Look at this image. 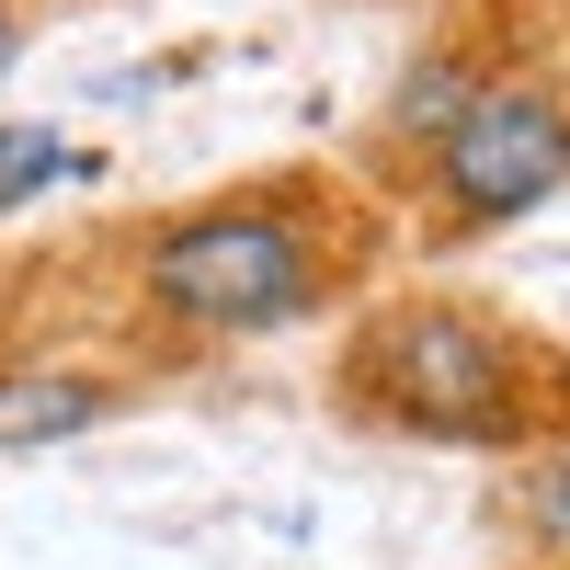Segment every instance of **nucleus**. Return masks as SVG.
I'll list each match as a JSON object with an SVG mask.
<instances>
[{
	"mask_svg": "<svg viewBox=\"0 0 570 570\" xmlns=\"http://www.w3.org/2000/svg\"><path fill=\"white\" fill-rule=\"evenodd\" d=\"M400 217L354 160H274L183 206L115 217L91 240V308L137 365H206L354 320L376 285H400Z\"/></svg>",
	"mask_w": 570,
	"mask_h": 570,
	"instance_id": "obj_1",
	"label": "nucleus"
},
{
	"mask_svg": "<svg viewBox=\"0 0 570 570\" xmlns=\"http://www.w3.org/2000/svg\"><path fill=\"white\" fill-rule=\"evenodd\" d=\"M331 411L422 456H548L570 445V343L480 285H376L331 331Z\"/></svg>",
	"mask_w": 570,
	"mask_h": 570,
	"instance_id": "obj_2",
	"label": "nucleus"
},
{
	"mask_svg": "<svg viewBox=\"0 0 570 570\" xmlns=\"http://www.w3.org/2000/svg\"><path fill=\"white\" fill-rule=\"evenodd\" d=\"M411 252H480L570 195V23H537L513 69L468 104L400 183H376Z\"/></svg>",
	"mask_w": 570,
	"mask_h": 570,
	"instance_id": "obj_3",
	"label": "nucleus"
},
{
	"mask_svg": "<svg viewBox=\"0 0 570 570\" xmlns=\"http://www.w3.org/2000/svg\"><path fill=\"white\" fill-rule=\"evenodd\" d=\"M137 411V365H91V354H0V456L104 434Z\"/></svg>",
	"mask_w": 570,
	"mask_h": 570,
	"instance_id": "obj_4",
	"label": "nucleus"
},
{
	"mask_svg": "<svg viewBox=\"0 0 570 570\" xmlns=\"http://www.w3.org/2000/svg\"><path fill=\"white\" fill-rule=\"evenodd\" d=\"M491 537L513 570H570V445L491 468Z\"/></svg>",
	"mask_w": 570,
	"mask_h": 570,
	"instance_id": "obj_5",
	"label": "nucleus"
},
{
	"mask_svg": "<svg viewBox=\"0 0 570 570\" xmlns=\"http://www.w3.org/2000/svg\"><path fill=\"white\" fill-rule=\"evenodd\" d=\"M91 149L69 126H46V115H0V217H23L35 195H58V183H80Z\"/></svg>",
	"mask_w": 570,
	"mask_h": 570,
	"instance_id": "obj_6",
	"label": "nucleus"
},
{
	"mask_svg": "<svg viewBox=\"0 0 570 570\" xmlns=\"http://www.w3.org/2000/svg\"><path fill=\"white\" fill-rule=\"evenodd\" d=\"M35 23H46V0H0V80H12V58L35 46Z\"/></svg>",
	"mask_w": 570,
	"mask_h": 570,
	"instance_id": "obj_7",
	"label": "nucleus"
},
{
	"mask_svg": "<svg viewBox=\"0 0 570 570\" xmlns=\"http://www.w3.org/2000/svg\"><path fill=\"white\" fill-rule=\"evenodd\" d=\"M411 12H434V23H445V12H480V0H411Z\"/></svg>",
	"mask_w": 570,
	"mask_h": 570,
	"instance_id": "obj_8",
	"label": "nucleus"
}]
</instances>
